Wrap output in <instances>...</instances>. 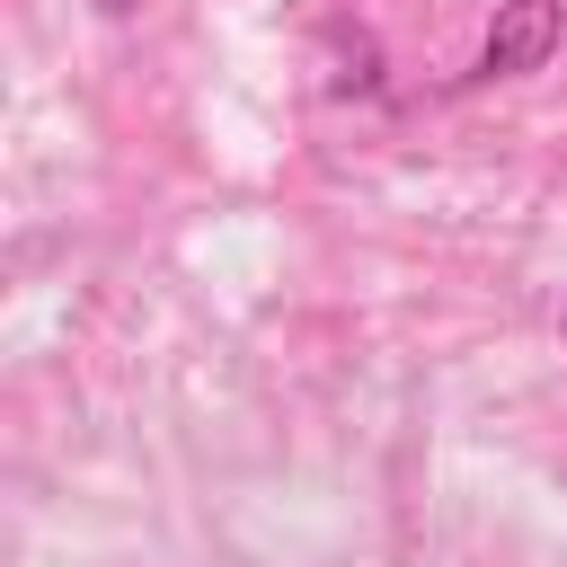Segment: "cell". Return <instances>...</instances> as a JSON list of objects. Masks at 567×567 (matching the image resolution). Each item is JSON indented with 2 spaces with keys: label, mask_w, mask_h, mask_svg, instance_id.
<instances>
[{
  "label": "cell",
  "mask_w": 567,
  "mask_h": 567,
  "mask_svg": "<svg viewBox=\"0 0 567 567\" xmlns=\"http://www.w3.org/2000/svg\"><path fill=\"white\" fill-rule=\"evenodd\" d=\"M558 337H567V310H558Z\"/></svg>",
  "instance_id": "3957f363"
},
{
  "label": "cell",
  "mask_w": 567,
  "mask_h": 567,
  "mask_svg": "<svg viewBox=\"0 0 567 567\" xmlns=\"http://www.w3.org/2000/svg\"><path fill=\"white\" fill-rule=\"evenodd\" d=\"M97 9H106V18H133V9H142V0H97Z\"/></svg>",
  "instance_id": "7a4b0ae2"
},
{
  "label": "cell",
  "mask_w": 567,
  "mask_h": 567,
  "mask_svg": "<svg viewBox=\"0 0 567 567\" xmlns=\"http://www.w3.org/2000/svg\"><path fill=\"white\" fill-rule=\"evenodd\" d=\"M558 35H567V0H496L470 80H523V71H540L558 53Z\"/></svg>",
  "instance_id": "6da1fadb"
}]
</instances>
